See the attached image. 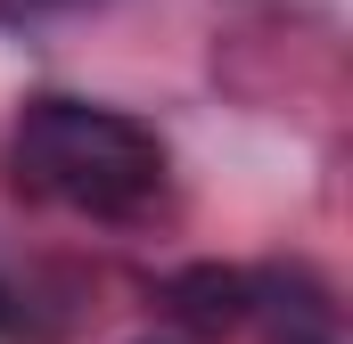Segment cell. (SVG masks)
<instances>
[{"mask_svg":"<svg viewBox=\"0 0 353 344\" xmlns=\"http://www.w3.org/2000/svg\"><path fill=\"white\" fill-rule=\"evenodd\" d=\"M17 172L99 222H123V213H148L157 189H165V140L123 115V107H90V98H25L17 115Z\"/></svg>","mask_w":353,"mask_h":344,"instance_id":"cell-1","label":"cell"},{"mask_svg":"<svg viewBox=\"0 0 353 344\" xmlns=\"http://www.w3.org/2000/svg\"><path fill=\"white\" fill-rule=\"evenodd\" d=\"M247 279L239 270H222V262H197V270H181L173 287H165V303H173L189 328H205V336H222V328H239L247 320Z\"/></svg>","mask_w":353,"mask_h":344,"instance_id":"cell-2","label":"cell"},{"mask_svg":"<svg viewBox=\"0 0 353 344\" xmlns=\"http://www.w3.org/2000/svg\"><path fill=\"white\" fill-rule=\"evenodd\" d=\"M8 328H17V312H8V295H0V336H8Z\"/></svg>","mask_w":353,"mask_h":344,"instance_id":"cell-3","label":"cell"}]
</instances>
